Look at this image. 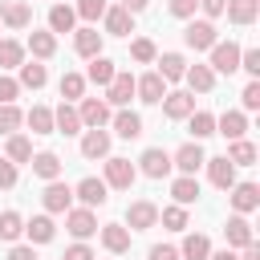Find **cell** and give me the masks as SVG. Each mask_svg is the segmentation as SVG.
Here are the masks:
<instances>
[{"label": "cell", "instance_id": "6da1fadb", "mask_svg": "<svg viewBox=\"0 0 260 260\" xmlns=\"http://www.w3.org/2000/svg\"><path fill=\"white\" fill-rule=\"evenodd\" d=\"M134 175H138V171H134L130 158H106V187H122V191H126V187L134 183Z\"/></svg>", "mask_w": 260, "mask_h": 260}, {"label": "cell", "instance_id": "7a4b0ae2", "mask_svg": "<svg viewBox=\"0 0 260 260\" xmlns=\"http://www.w3.org/2000/svg\"><path fill=\"white\" fill-rule=\"evenodd\" d=\"M211 69H219V73H236V69H240V45H232V41L219 45V41H215V45H211Z\"/></svg>", "mask_w": 260, "mask_h": 260}, {"label": "cell", "instance_id": "3957f363", "mask_svg": "<svg viewBox=\"0 0 260 260\" xmlns=\"http://www.w3.org/2000/svg\"><path fill=\"white\" fill-rule=\"evenodd\" d=\"M207 162V175H211V183L219 187V191H228V187H236V162L223 154V158H203Z\"/></svg>", "mask_w": 260, "mask_h": 260}, {"label": "cell", "instance_id": "277c9868", "mask_svg": "<svg viewBox=\"0 0 260 260\" xmlns=\"http://www.w3.org/2000/svg\"><path fill=\"white\" fill-rule=\"evenodd\" d=\"M203 158H207L203 146H199V142H187V146H179V154L171 158V167H179L183 175H195V171L203 167Z\"/></svg>", "mask_w": 260, "mask_h": 260}, {"label": "cell", "instance_id": "5b68a950", "mask_svg": "<svg viewBox=\"0 0 260 260\" xmlns=\"http://www.w3.org/2000/svg\"><path fill=\"white\" fill-rule=\"evenodd\" d=\"M142 175H150V179H162L167 171H171V154L162 150V146H150V150H142Z\"/></svg>", "mask_w": 260, "mask_h": 260}, {"label": "cell", "instance_id": "8992f818", "mask_svg": "<svg viewBox=\"0 0 260 260\" xmlns=\"http://www.w3.org/2000/svg\"><path fill=\"white\" fill-rule=\"evenodd\" d=\"M0 20H4L8 28H24V24L32 20V8H28L24 0H4V4H0Z\"/></svg>", "mask_w": 260, "mask_h": 260}, {"label": "cell", "instance_id": "52a82bcc", "mask_svg": "<svg viewBox=\"0 0 260 260\" xmlns=\"http://www.w3.org/2000/svg\"><path fill=\"white\" fill-rule=\"evenodd\" d=\"M183 37H187L191 49H211V45H215V24H211V20H191Z\"/></svg>", "mask_w": 260, "mask_h": 260}, {"label": "cell", "instance_id": "ba28073f", "mask_svg": "<svg viewBox=\"0 0 260 260\" xmlns=\"http://www.w3.org/2000/svg\"><path fill=\"white\" fill-rule=\"evenodd\" d=\"M81 154L85 158H106L110 154V134L102 126H89V134L81 138Z\"/></svg>", "mask_w": 260, "mask_h": 260}, {"label": "cell", "instance_id": "9c48e42d", "mask_svg": "<svg viewBox=\"0 0 260 260\" xmlns=\"http://www.w3.org/2000/svg\"><path fill=\"white\" fill-rule=\"evenodd\" d=\"M126 219H130V228H134V232H146V228H154L158 207H154V203H146V199H138V203H130Z\"/></svg>", "mask_w": 260, "mask_h": 260}, {"label": "cell", "instance_id": "30bf717a", "mask_svg": "<svg viewBox=\"0 0 260 260\" xmlns=\"http://www.w3.org/2000/svg\"><path fill=\"white\" fill-rule=\"evenodd\" d=\"M65 228H69L77 240H85V236H93V232H98V219H93V211H89V207H81V211H69V215H65Z\"/></svg>", "mask_w": 260, "mask_h": 260}, {"label": "cell", "instance_id": "8fae6325", "mask_svg": "<svg viewBox=\"0 0 260 260\" xmlns=\"http://www.w3.org/2000/svg\"><path fill=\"white\" fill-rule=\"evenodd\" d=\"M45 207L49 211H69V199H73V191L65 187V183H57V179H49V187H45Z\"/></svg>", "mask_w": 260, "mask_h": 260}, {"label": "cell", "instance_id": "7c38bea8", "mask_svg": "<svg viewBox=\"0 0 260 260\" xmlns=\"http://www.w3.org/2000/svg\"><path fill=\"white\" fill-rule=\"evenodd\" d=\"M232 207L244 215V211H256L260 207V187L256 183H240L236 191H232Z\"/></svg>", "mask_w": 260, "mask_h": 260}, {"label": "cell", "instance_id": "4fadbf2b", "mask_svg": "<svg viewBox=\"0 0 260 260\" xmlns=\"http://www.w3.org/2000/svg\"><path fill=\"white\" fill-rule=\"evenodd\" d=\"M106 32H114V37L134 32V12H126V8H106Z\"/></svg>", "mask_w": 260, "mask_h": 260}, {"label": "cell", "instance_id": "5bb4252c", "mask_svg": "<svg viewBox=\"0 0 260 260\" xmlns=\"http://www.w3.org/2000/svg\"><path fill=\"white\" fill-rule=\"evenodd\" d=\"M134 93H142V102H162V93H167V85H162V77L158 73H146V77H138L134 81Z\"/></svg>", "mask_w": 260, "mask_h": 260}, {"label": "cell", "instance_id": "9a60e30c", "mask_svg": "<svg viewBox=\"0 0 260 260\" xmlns=\"http://www.w3.org/2000/svg\"><path fill=\"white\" fill-rule=\"evenodd\" d=\"M77 118H81L85 126H106L110 106H106V102H98V98H85V102H81V110H77Z\"/></svg>", "mask_w": 260, "mask_h": 260}, {"label": "cell", "instance_id": "2e32d148", "mask_svg": "<svg viewBox=\"0 0 260 260\" xmlns=\"http://www.w3.org/2000/svg\"><path fill=\"white\" fill-rule=\"evenodd\" d=\"M77 199H81L85 207H102V203H106V183H102V179H81V183H77Z\"/></svg>", "mask_w": 260, "mask_h": 260}, {"label": "cell", "instance_id": "e0dca14e", "mask_svg": "<svg viewBox=\"0 0 260 260\" xmlns=\"http://www.w3.org/2000/svg\"><path fill=\"white\" fill-rule=\"evenodd\" d=\"M223 232H228V244H232V248H248V244H252V223H248L244 215H232Z\"/></svg>", "mask_w": 260, "mask_h": 260}, {"label": "cell", "instance_id": "ac0fdd59", "mask_svg": "<svg viewBox=\"0 0 260 260\" xmlns=\"http://www.w3.org/2000/svg\"><path fill=\"white\" fill-rule=\"evenodd\" d=\"M114 73H118V69H114V61H110V57H102V53H98V57H89V73H85V77H89L93 85H110V81H114Z\"/></svg>", "mask_w": 260, "mask_h": 260}, {"label": "cell", "instance_id": "d6986e66", "mask_svg": "<svg viewBox=\"0 0 260 260\" xmlns=\"http://www.w3.org/2000/svg\"><path fill=\"white\" fill-rule=\"evenodd\" d=\"M114 106H126L130 98H134V77L130 73H114V81H110V93H106Z\"/></svg>", "mask_w": 260, "mask_h": 260}, {"label": "cell", "instance_id": "ffe728a7", "mask_svg": "<svg viewBox=\"0 0 260 260\" xmlns=\"http://www.w3.org/2000/svg\"><path fill=\"white\" fill-rule=\"evenodd\" d=\"M162 110H167V118H187L195 110V98L191 93H162Z\"/></svg>", "mask_w": 260, "mask_h": 260}, {"label": "cell", "instance_id": "44dd1931", "mask_svg": "<svg viewBox=\"0 0 260 260\" xmlns=\"http://www.w3.org/2000/svg\"><path fill=\"white\" fill-rule=\"evenodd\" d=\"M171 195H175V203H179V207L195 203V199H199V183H195V175H179V179H175V187H171Z\"/></svg>", "mask_w": 260, "mask_h": 260}, {"label": "cell", "instance_id": "7402d4cb", "mask_svg": "<svg viewBox=\"0 0 260 260\" xmlns=\"http://www.w3.org/2000/svg\"><path fill=\"white\" fill-rule=\"evenodd\" d=\"M223 8H228V16H232V24H252V20H256V12H260V4H256V0H228Z\"/></svg>", "mask_w": 260, "mask_h": 260}, {"label": "cell", "instance_id": "603a6c76", "mask_svg": "<svg viewBox=\"0 0 260 260\" xmlns=\"http://www.w3.org/2000/svg\"><path fill=\"white\" fill-rule=\"evenodd\" d=\"M183 77H187V85H191V89H199V93H207V89L215 85L211 65H191V69H183Z\"/></svg>", "mask_w": 260, "mask_h": 260}, {"label": "cell", "instance_id": "cb8c5ba5", "mask_svg": "<svg viewBox=\"0 0 260 260\" xmlns=\"http://www.w3.org/2000/svg\"><path fill=\"white\" fill-rule=\"evenodd\" d=\"M102 244H106L110 252H126V248H130V232H126L122 223H106V228H102Z\"/></svg>", "mask_w": 260, "mask_h": 260}, {"label": "cell", "instance_id": "d4e9b609", "mask_svg": "<svg viewBox=\"0 0 260 260\" xmlns=\"http://www.w3.org/2000/svg\"><path fill=\"white\" fill-rule=\"evenodd\" d=\"M73 20H77V12H73L69 4H53V8H49V28H53V32H69Z\"/></svg>", "mask_w": 260, "mask_h": 260}, {"label": "cell", "instance_id": "484cf974", "mask_svg": "<svg viewBox=\"0 0 260 260\" xmlns=\"http://www.w3.org/2000/svg\"><path fill=\"white\" fill-rule=\"evenodd\" d=\"M73 49H77L81 57H98V53H102V32H98V28H81L77 41H73Z\"/></svg>", "mask_w": 260, "mask_h": 260}, {"label": "cell", "instance_id": "4316f807", "mask_svg": "<svg viewBox=\"0 0 260 260\" xmlns=\"http://www.w3.org/2000/svg\"><path fill=\"white\" fill-rule=\"evenodd\" d=\"M183 69H187V61H183L179 53H162V57H158V77H162V81H179Z\"/></svg>", "mask_w": 260, "mask_h": 260}, {"label": "cell", "instance_id": "83f0119b", "mask_svg": "<svg viewBox=\"0 0 260 260\" xmlns=\"http://www.w3.org/2000/svg\"><path fill=\"white\" fill-rule=\"evenodd\" d=\"M53 126H57L61 134H77V130H81V118H77V110H73V106H65V102H61V106H57V114H53Z\"/></svg>", "mask_w": 260, "mask_h": 260}, {"label": "cell", "instance_id": "f1b7e54d", "mask_svg": "<svg viewBox=\"0 0 260 260\" xmlns=\"http://www.w3.org/2000/svg\"><path fill=\"white\" fill-rule=\"evenodd\" d=\"M219 134H228V138H244V130H248V118L244 114H236V110H228V114H219Z\"/></svg>", "mask_w": 260, "mask_h": 260}, {"label": "cell", "instance_id": "f546056e", "mask_svg": "<svg viewBox=\"0 0 260 260\" xmlns=\"http://www.w3.org/2000/svg\"><path fill=\"white\" fill-rule=\"evenodd\" d=\"M28 162H32V175H41V179H57V175H61V158L49 154V150H45V154H32Z\"/></svg>", "mask_w": 260, "mask_h": 260}, {"label": "cell", "instance_id": "4dcf8cb0", "mask_svg": "<svg viewBox=\"0 0 260 260\" xmlns=\"http://www.w3.org/2000/svg\"><path fill=\"white\" fill-rule=\"evenodd\" d=\"M24 232H28L32 244H49V240H53V219H49V215H37V219L24 223Z\"/></svg>", "mask_w": 260, "mask_h": 260}, {"label": "cell", "instance_id": "1f68e13d", "mask_svg": "<svg viewBox=\"0 0 260 260\" xmlns=\"http://www.w3.org/2000/svg\"><path fill=\"white\" fill-rule=\"evenodd\" d=\"M179 256H187V260H207V256H211V244H207V236H199V232H195V236H187Z\"/></svg>", "mask_w": 260, "mask_h": 260}, {"label": "cell", "instance_id": "d6a6232c", "mask_svg": "<svg viewBox=\"0 0 260 260\" xmlns=\"http://www.w3.org/2000/svg\"><path fill=\"white\" fill-rule=\"evenodd\" d=\"M24 122L32 126V134H53V114H49L45 106H32V110L24 114Z\"/></svg>", "mask_w": 260, "mask_h": 260}, {"label": "cell", "instance_id": "836d02e7", "mask_svg": "<svg viewBox=\"0 0 260 260\" xmlns=\"http://www.w3.org/2000/svg\"><path fill=\"white\" fill-rule=\"evenodd\" d=\"M114 130H118L122 138H138V134H142V118L130 114V110H122V114L114 118Z\"/></svg>", "mask_w": 260, "mask_h": 260}, {"label": "cell", "instance_id": "e575fe53", "mask_svg": "<svg viewBox=\"0 0 260 260\" xmlns=\"http://www.w3.org/2000/svg\"><path fill=\"white\" fill-rule=\"evenodd\" d=\"M187 118H191V134H195V142L207 138V134H215V118H211L207 110H191Z\"/></svg>", "mask_w": 260, "mask_h": 260}, {"label": "cell", "instance_id": "d590c367", "mask_svg": "<svg viewBox=\"0 0 260 260\" xmlns=\"http://www.w3.org/2000/svg\"><path fill=\"white\" fill-rule=\"evenodd\" d=\"M228 158H232L236 167H252V158H256V146H252V142H244V138H232V150H228Z\"/></svg>", "mask_w": 260, "mask_h": 260}, {"label": "cell", "instance_id": "8d00e7d4", "mask_svg": "<svg viewBox=\"0 0 260 260\" xmlns=\"http://www.w3.org/2000/svg\"><path fill=\"white\" fill-rule=\"evenodd\" d=\"M28 49H32V57H53L57 37H53V32H32V37H28Z\"/></svg>", "mask_w": 260, "mask_h": 260}, {"label": "cell", "instance_id": "74e56055", "mask_svg": "<svg viewBox=\"0 0 260 260\" xmlns=\"http://www.w3.org/2000/svg\"><path fill=\"white\" fill-rule=\"evenodd\" d=\"M45 81H49L45 65H37V61H32V65H20V85H28V89H41Z\"/></svg>", "mask_w": 260, "mask_h": 260}, {"label": "cell", "instance_id": "f35d334b", "mask_svg": "<svg viewBox=\"0 0 260 260\" xmlns=\"http://www.w3.org/2000/svg\"><path fill=\"white\" fill-rule=\"evenodd\" d=\"M20 57H24V49L16 41H0V69H16Z\"/></svg>", "mask_w": 260, "mask_h": 260}, {"label": "cell", "instance_id": "ab89813d", "mask_svg": "<svg viewBox=\"0 0 260 260\" xmlns=\"http://www.w3.org/2000/svg\"><path fill=\"white\" fill-rule=\"evenodd\" d=\"M20 122H24V114H20L12 102H4V106H0V134H12Z\"/></svg>", "mask_w": 260, "mask_h": 260}, {"label": "cell", "instance_id": "60d3db41", "mask_svg": "<svg viewBox=\"0 0 260 260\" xmlns=\"http://www.w3.org/2000/svg\"><path fill=\"white\" fill-rule=\"evenodd\" d=\"M8 158H12V162H28V158H32V146H28V138L12 134V138H8Z\"/></svg>", "mask_w": 260, "mask_h": 260}, {"label": "cell", "instance_id": "b9f144b4", "mask_svg": "<svg viewBox=\"0 0 260 260\" xmlns=\"http://www.w3.org/2000/svg\"><path fill=\"white\" fill-rule=\"evenodd\" d=\"M20 232H24L20 215H16V211H4V215H0V240H16Z\"/></svg>", "mask_w": 260, "mask_h": 260}, {"label": "cell", "instance_id": "7bdbcfd3", "mask_svg": "<svg viewBox=\"0 0 260 260\" xmlns=\"http://www.w3.org/2000/svg\"><path fill=\"white\" fill-rule=\"evenodd\" d=\"M85 93V77L81 73H65L61 77V98H81Z\"/></svg>", "mask_w": 260, "mask_h": 260}, {"label": "cell", "instance_id": "ee69618b", "mask_svg": "<svg viewBox=\"0 0 260 260\" xmlns=\"http://www.w3.org/2000/svg\"><path fill=\"white\" fill-rule=\"evenodd\" d=\"M162 223H167L171 232H183V228H187V211L175 203V207H167V211H162Z\"/></svg>", "mask_w": 260, "mask_h": 260}, {"label": "cell", "instance_id": "f6af8a7d", "mask_svg": "<svg viewBox=\"0 0 260 260\" xmlns=\"http://www.w3.org/2000/svg\"><path fill=\"white\" fill-rule=\"evenodd\" d=\"M77 16H81V20H98V16H106V0H81V4H77Z\"/></svg>", "mask_w": 260, "mask_h": 260}, {"label": "cell", "instance_id": "bcb514c9", "mask_svg": "<svg viewBox=\"0 0 260 260\" xmlns=\"http://www.w3.org/2000/svg\"><path fill=\"white\" fill-rule=\"evenodd\" d=\"M130 57H134V61H154V45H150L146 37H138V41L130 45Z\"/></svg>", "mask_w": 260, "mask_h": 260}, {"label": "cell", "instance_id": "7dc6e473", "mask_svg": "<svg viewBox=\"0 0 260 260\" xmlns=\"http://www.w3.org/2000/svg\"><path fill=\"white\" fill-rule=\"evenodd\" d=\"M240 69H248V73L256 77V73H260V49H244V53H240Z\"/></svg>", "mask_w": 260, "mask_h": 260}, {"label": "cell", "instance_id": "c3c4849f", "mask_svg": "<svg viewBox=\"0 0 260 260\" xmlns=\"http://www.w3.org/2000/svg\"><path fill=\"white\" fill-rule=\"evenodd\" d=\"M16 93H20V81H12V77H4V73H0V106H4V102H12Z\"/></svg>", "mask_w": 260, "mask_h": 260}, {"label": "cell", "instance_id": "681fc988", "mask_svg": "<svg viewBox=\"0 0 260 260\" xmlns=\"http://www.w3.org/2000/svg\"><path fill=\"white\" fill-rule=\"evenodd\" d=\"M240 98H244V106H248V110H256V106H260V81H248Z\"/></svg>", "mask_w": 260, "mask_h": 260}, {"label": "cell", "instance_id": "f907efd6", "mask_svg": "<svg viewBox=\"0 0 260 260\" xmlns=\"http://www.w3.org/2000/svg\"><path fill=\"white\" fill-rule=\"evenodd\" d=\"M199 0H171V16H191Z\"/></svg>", "mask_w": 260, "mask_h": 260}, {"label": "cell", "instance_id": "816d5d0a", "mask_svg": "<svg viewBox=\"0 0 260 260\" xmlns=\"http://www.w3.org/2000/svg\"><path fill=\"white\" fill-rule=\"evenodd\" d=\"M12 183H16V167L8 158H0V187H12Z\"/></svg>", "mask_w": 260, "mask_h": 260}, {"label": "cell", "instance_id": "f5cc1de1", "mask_svg": "<svg viewBox=\"0 0 260 260\" xmlns=\"http://www.w3.org/2000/svg\"><path fill=\"white\" fill-rule=\"evenodd\" d=\"M150 260H179V248H167V244H154V248H150Z\"/></svg>", "mask_w": 260, "mask_h": 260}, {"label": "cell", "instance_id": "db71d44e", "mask_svg": "<svg viewBox=\"0 0 260 260\" xmlns=\"http://www.w3.org/2000/svg\"><path fill=\"white\" fill-rule=\"evenodd\" d=\"M65 260H93V252H89L85 244H73V248L65 252Z\"/></svg>", "mask_w": 260, "mask_h": 260}, {"label": "cell", "instance_id": "11a10c76", "mask_svg": "<svg viewBox=\"0 0 260 260\" xmlns=\"http://www.w3.org/2000/svg\"><path fill=\"white\" fill-rule=\"evenodd\" d=\"M223 4H228V0H199V8H203L207 16H219V12H223Z\"/></svg>", "mask_w": 260, "mask_h": 260}, {"label": "cell", "instance_id": "9f6ffc18", "mask_svg": "<svg viewBox=\"0 0 260 260\" xmlns=\"http://www.w3.org/2000/svg\"><path fill=\"white\" fill-rule=\"evenodd\" d=\"M8 260H37V252H32V248H12Z\"/></svg>", "mask_w": 260, "mask_h": 260}, {"label": "cell", "instance_id": "6f0895ef", "mask_svg": "<svg viewBox=\"0 0 260 260\" xmlns=\"http://www.w3.org/2000/svg\"><path fill=\"white\" fill-rule=\"evenodd\" d=\"M122 8H126V12H142V8H146V0H122Z\"/></svg>", "mask_w": 260, "mask_h": 260}, {"label": "cell", "instance_id": "680465c9", "mask_svg": "<svg viewBox=\"0 0 260 260\" xmlns=\"http://www.w3.org/2000/svg\"><path fill=\"white\" fill-rule=\"evenodd\" d=\"M244 260H260V248H256V244H248V248H244Z\"/></svg>", "mask_w": 260, "mask_h": 260}, {"label": "cell", "instance_id": "91938a15", "mask_svg": "<svg viewBox=\"0 0 260 260\" xmlns=\"http://www.w3.org/2000/svg\"><path fill=\"white\" fill-rule=\"evenodd\" d=\"M211 260H240V256H236V252H232V248H223V252H215V256H211Z\"/></svg>", "mask_w": 260, "mask_h": 260}]
</instances>
